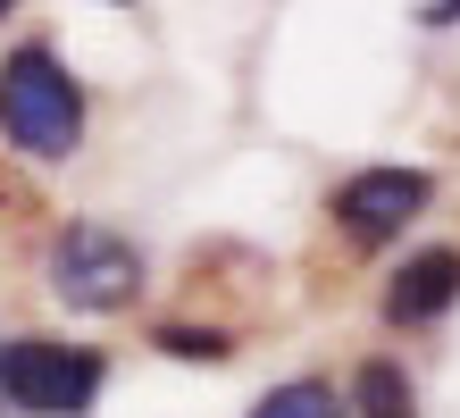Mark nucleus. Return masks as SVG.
<instances>
[{
  "label": "nucleus",
  "instance_id": "obj_2",
  "mask_svg": "<svg viewBox=\"0 0 460 418\" xmlns=\"http://www.w3.org/2000/svg\"><path fill=\"white\" fill-rule=\"evenodd\" d=\"M101 385H110V360L93 343H50V334L0 343V402L17 418H84Z\"/></svg>",
  "mask_w": 460,
  "mask_h": 418
},
{
  "label": "nucleus",
  "instance_id": "obj_10",
  "mask_svg": "<svg viewBox=\"0 0 460 418\" xmlns=\"http://www.w3.org/2000/svg\"><path fill=\"white\" fill-rule=\"evenodd\" d=\"M9 9H17V0H0V17H9Z\"/></svg>",
  "mask_w": 460,
  "mask_h": 418
},
{
  "label": "nucleus",
  "instance_id": "obj_1",
  "mask_svg": "<svg viewBox=\"0 0 460 418\" xmlns=\"http://www.w3.org/2000/svg\"><path fill=\"white\" fill-rule=\"evenodd\" d=\"M0 134L25 159H67L84 143V93H75V76L42 42H17L0 59Z\"/></svg>",
  "mask_w": 460,
  "mask_h": 418
},
{
  "label": "nucleus",
  "instance_id": "obj_4",
  "mask_svg": "<svg viewBox=\"0 0 460 418\" xmlns=\"http://www.w3.org/2000/svg\"><path fill=\"white\" fill-rule=\"evenodd\" d=\"M427 201H436V176H427V167H360V176L335 184L327 209H335V227L351 243H394Z\"/></svg>",
  "mask_w": 460,
  "mask_h": 418
},
{
  "label": "nucleus",
  "instance_id": "obj_9",
  "mask_svg": "<svg viewBox=\"0 0 460 418\" xmlns=\"http://www.w3.org/2000/svg\"><path fill=\"white\" fill-rule=\"evenodd\" d=\"M419 25H460V0H427V9H419Z\"/></svg>",
  "mask_w": 460,
  "mask_h": 418
},
{
  "label": "nucleus",
  "instance_id": "obj_3",
  "mask_svg": "<svg viewBox=\"0 0 460 418\" xmlns=\"http://www.w3.org/2000/svg\"><path fill=\"white\" fill-rule=\"evenodd\" d=\"M42 285L67 301V310H126L143 293V251L110 227H67L42 260Z\"/></svg>",
  "mask_w": 460,
  "mask_h": 418
},
{
  "label": "nucleus",
  "instance_id": "obj_8",
  "mask_svg": "<svg viewBox=\"0 0 460 418\" xmlns=\"http://www.w3.org/2000/svg\"><path fill=\"white\" fill-rule=\"evenodd\" d=\"M159 351H168V360H226L234 343L218 326H159Z\"/></svg>",
  "mask_w": 460,
  "mask_h": 418
},
{
  "label": "nucleus",
  "instance_id": "obj_5",
  "mask_svg": "<svg viewBox=\"0 0 460 418\" xmlns=\"http://www.w3.org/2000/svg\"><path fill=\"white\" fill-rule=\"evenodd\" d=\"M460 301V251H411V260H402V276L385 285V318L394 326H427V318H444Z\"/></svg>",
  "mask_w": 460,
  "mask_h": 418
},
{
  "label": "nucleus",
  "instance_id": "obj_6",
  "mask_svg": "<svg viewBox=\"0 0 460 418\" xmlns=\"http://www.w3.org/2000/svg\"><path fill=\"white\" fill-rule=\"evenodd\" d=\"M343 410H360V418H419L411 377H402L394 360H360V377H351V402H343Z\"/></svg>",
  "mask_w": 460,
  "mask_h": 418
},
{
  "label": "nucleus",
  "instance_id": "obj_7",
  "mask_svg": "<svg viewBox=\"0 0 460 418\" xmlns=\"http://www.w3.org/2000/svg\"><path fill=\"white\" fill-rule=\"evenodd\" d=\"M252 418H343V402H335V385L293 377V385H277V394H260V410H252Z\"/></svg>",
  "mask_w": 460,
  "mask_h": 418
}]
</instances>
